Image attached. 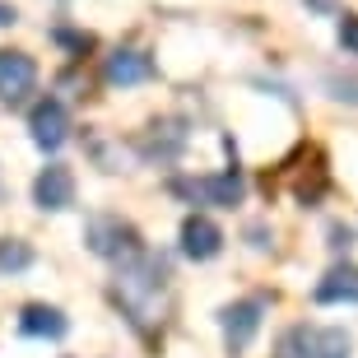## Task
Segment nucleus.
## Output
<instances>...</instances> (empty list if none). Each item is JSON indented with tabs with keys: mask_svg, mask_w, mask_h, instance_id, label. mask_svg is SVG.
I'll use <instances>...</instances> for the list:
<instances>
[{
	"mask_svg": "<svg viewBox=\"0 0 358 358\" xmlns=\"http://www.w3.org/2000/svg\"><path fill=\"white\" fill-rule=\"evenodd\" d=\"M312 298H317L321 307L358 303V266H354V261H340V266H331L326 275L317 279V289H312Z\"/></svg>",
	"mask_w": 358,
	"mask_h": 358,
	"instance_id": "1a4fd4ad",
	"label": "nucleus"
},
{
	"mask_svg": "<svg viewBox=\"0 0 358 358\" xmlns=\"http://www.w3.org/2000/svg\"><path fill=\"white\" fill-rule=\"evenodd\" d=\"M224 252V228L205 219V214H186L182 219V256L191 261H214Z\"/></svg>",
	"mask_w": 358,
	"mask_h": 358,
	"instance_id": "6e6552de",
	"label": "nucleus"
},
{
	"mask_svg": "<svg viewBox=\"0 0 358 358\" xmlns=\"http://www.w3.org/2000/svg\"><path fill=\"white\" fill-rule=\"evenodd\" d=\"M149 75H154V61L145 52H135V47H121V52L107 56V84H117V89L145 84Z\"/></svg>",
	"mask_w": 358,
	"mask_h": 358,
	"instance_id": "9b49d317",
	"label": "nucleus"
},
{
	"mask_svg": "<svg viewBox=\"0 0 358 358\" xmlns=\"http://www.w3.org/2000/svg\"><path fill=\"white\" fill-rule=\"evenodd\" d=\"M70 321L61 307H47V303H28L19 307V335H28V340H66Z\"/></svg>",
	"mask_w": 358,
	"mask_h": 358,
	"instance_id": "9d476101",
	"label": "nucleus"
},
{
	"mask_svg": "<svg viewBox=\"0 0 358 358\" xmlns=\"http://www.w3.org/2000/svg\"><path fill=\"white\" fill-rule=\"evenodd\" d=\"M261 317H266V298H238V303H228L224 312H219L224 345L233 349V354H242V349L256 340V331H261Z\"/></svg>",
	"mask_w": 358,
	"mask_h": 358,
	"instance_id": "39448f33",
	"label": "nucleus"
},
{
	"mask_svg": "<svg viewBox=\"0 0 358 358\" xmlns=\"http://www.w3.org/2000/svg\"><path fill=\"white\" fill-rule=\"evenodd\" d=\"M38 89V61L28 52H0V103H24L28 93Z\"/></svg>",
	"mask_w": 358,
	"mask_h": 358,
	"instance_id": "0eeeda50",
	"label": "nucleus"
},
{
	"mask_svg": "<svg viewBox=\"0 0 358 358\" xmlns=\"http://www.w3.org/2000/svg\"><path fill=\"white\" fill-rule=\"evenodd\" d=\"M33 205L42 214H61L75 205V173H70L66 163H47L33 182Z\"/></svg>",
	"mask_w": 358,
	"mask_h": 358,
	"instance_id": "423d86ee",
	"label": "nucleus"
},
{
	"mask_svg": "<svg viewBox=\"0 0 358 358\" xmlns=\"http://www.w3.org/2000/svg\"><path fill=\"white\" fill-rule=\"evenodd\" d=\"M331 93L340 98V103H358V80H340V75H331Z\"/></svg>",
	"mask_w": 358,
	"mask_h": 358,
	"instance_id": "4468645a",
	"label": "nucleus"
},
{
	"mask_svg": "<svg viewBox=\"0 0 358 358\" xmlns=\"http://www.w3.org/2000/svg\"><path fill=\"white\" fill-rule=\"evenodd\" d=\"M349 242H354V233L345 224H331V252H349Z\"/></svg>",
	"mask_w": 358,
	"mask_h": 358,
	"instance_id": "2eb2a0df",
	"label": "nucleus"
},
{
	"mask_svg": "<svg viewBox=\"0 0 358 358\" xmlns=\"http://www.w3.org/2000/svg\"><path fill=\"white\" fill-rule=\"evenodd\" d=\"M335 33H340V47H345L349 56H358V14H345Z\"/></svg>",
	"mask_w": 358,
	"mask_h": 358,
	"instance_id": "ddd939ff",
	"label": "nucleus"
},
{
	"mask_svg": "<svg viewBox=\"0 0 358 358\" xmlns=\"http://www.w3.org/2000/svg\"><path fill=\"white\" fill-rule=\"evenodd\" d=\"M307 5H312V10H331V0H307Z\"/></svg>",
	"mask_w": 358,
	"mask_h": 358,
	"instance_id": "f3484780",
	"label": "nucleus"
},
{
	"mask_svg": "<svg viewBox=\"0 0 358 358\" xmlns=\"http://www.w3.org/2000/svg\"><path fill=\"white\" fill-rule=\"evenodd\" d=\"M84 247L93 256H103L112 266H126L135 256H145V238H140V228L131 219H121V214H93L89 224H84Z\"/></svg>",
	"mask_w": 358,
	"mask_h": 358,
	"instance_id": "f03ea898",
	"label": "nucleus"
},
{
	"mask_svg": "<svg viewBox=\"0 0 358 358\" xmlns=\"http://www.w3.org/2000/svg\"><path fill=\"white\" fill-rule=\"evenodd\" d=\"M28 131H33V145L42 149V154H56V149L70 140V112L61 98H42V103H33V112H28Z\"/></svg>",
	"mask_w": 358,
	"mask_h": 358,
	"instance_id": "20e7f679",
	"label": "nucleus"
},
{
	"mask_svg": "<svg viewBox=\"0 0 358 358\" xmlns=\"http://www.w3.org/2000/svg\"><path fill=\"white\" fill-rule=\"evenodd\" d=\"M173 191L196 200V205H210V210H233L247 196V182H242L238 168H224V173H210V177H177Z\"/></svg>",
	"mask_w": 358,
	"mask_h": 358,
	"instance_id": "7ed1b4c3",
	"label": "nucleus"
},
{
	"mask_svg": "<svg viewBox=\"0 0 358 358\" xmlns=\"http://www.w3.org/2000/svg\"><path fill=\"white\" fill-rule=\"evenodd\" d=\"M19 24V10L14 5H0V28H14Z\"/></svg>",
	"mask_w": 358,
	"mask_h": 358,
	"instance_id": "dca6fc26",
	"label": "nucleus"
},
{
	"mask_svg": "<svg viewBox=\"0 0 358 358\" xmlns=\"http://www.w3.org/2000/svg\"><path fill=\"white\" fill-rule=\"evenodd\" d=\"M33 266V247L24 238H0V275H24Z\"/></svg>",
	"mask_w": 358,
	"mask_h": 358,
	"instance_id": "f8f14e48",
	"label": "nucleus"
},
{
	"mask_svg": "<svg viewBox=\"0 0 358 358\" xmlns=\"http://www.w3.org/2000/svg\"><path fill=\"white\" fill-rule=\"evenodd\" d=\"M168 261L154 252L135 256L126 266H117V279H112V298L126 312L135 331H154L163 321V303H168Z\"/></svg>",
	"mask_w": 358,
	"mask_h": 358,
	"instance_id": "f257e3e1",
	"label": "nucleus"
}]
</instances>
